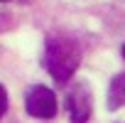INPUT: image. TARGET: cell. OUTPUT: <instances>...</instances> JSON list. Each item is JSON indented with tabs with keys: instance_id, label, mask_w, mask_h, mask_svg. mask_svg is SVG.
Masks as SVG:
<instances>
[{
	"instance_id": "4",
	"label": "cell",
	"mask_w": 125,
	"mask_h": 123,
	"mask_svg": "<svg viewBox=\"0 0 125 123\" xmlns=\"http://www.w3.org/2000/svg\"><path fill=\"white\" fill-rule=\"evenodd\" d=\"M120 106H125V72L113 76V81L108 86V108L118 111Z\"/></svg>"
},
{
	"instance_id": "7",
	"label": "cell",
	"mask_w": 125,
	"mask_h": 123,
	"mask_svg": "<svg viewBox=\"0 0 125 123\" xmlns=\"http://www.w3.org/2000/svg\"><path fill=\"white\" fill-rule=\"evenodd\" d=\"M0 3H5V0H0Z\"/></svg>"
},
{
	"instance_id": "5",
	"label": "cell",
	"mask_w": 125,
	"mask_h": 123,
	"mask_svg": "<svg viewBox=\"0 0 125 123\" xmlns=\"http://www.w3.org/2000/svg\"><path fill=\"white\" fill-rule=\"evenodd\" d=\"M5 111H8V91H5L3 84H0V118L5 116Z\"/></svg>"
},
{
	"instance_id": "3",
	"label": "cell",
	"mask_w": 125,
	"mask_h": 123,
	"mask_svg": "<svg viewBox=\"0 0 125 123\" xmlns=\"http://www.w3.org/2000/svg\"><path fill=\"white\" fill-rule=\"evenodd\" d=\"M66 111L71 116L74 123H86L91 118V111H93V103H91V94L86 89V84H76L69 96H66Z\"/></svg>"
},
{
	"instance_id": "1",
	"label": "cell",
	"mask_w": 125,
	"mask_h": 123,
	"mask_svg": "<svg viewBox=\"0 0 125 123\" xmlns=\"http://www.w3.org/2000/svg\"><path fill=\"white\" fill-rule=\"evenodd\" d=\"M81 64V47L74 37L52 35L44 49V67L56 84H66Z\"/></svg>"
},
{
	"instance_id": "2",
	"label": "cell",
	"mask_w": 125,
	"mask_h": 123,
	"mask_svg": "<svg viewBox=\"0 0 125 123\" xmlns=\"http://www.w3.org/2000/svg\"><path fill=\"white\" fill-rule=\"evenodd\" d=\"M25 108L32 118H42V121L54 118L56 116V96L49 86H42V84L30 86L27 96H25Z\"/></svg>"
},
{
	"instance_id": "6",
	"label": "cell",
	"mask_w": 125,
	"mask_h": 123,
	"mask_svg": "<svg viewBox=\"0 0 125 123\" xmlns=\"http://www.w3.org/2000/svg\"><path fill=\"white\" fill-rule=\"evenodd\" d=\"M123 59H125V44H123Z\"/></svg>"
}]
</instances>
